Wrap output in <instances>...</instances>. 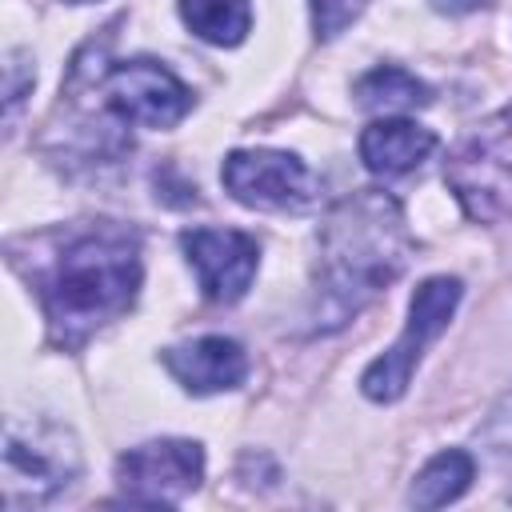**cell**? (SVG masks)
<instances>
[{
    "label": "cell",
    "instance_id": "cell-16",
    "mask_svg": "<svg viewBox=\"0 0 512 512\" xmlns=\"http://www.w3.org/2000/svg\"><path fill=\"white\" fill-rule=\"evenodd\" d=\"M476 440H480L492 456H512V388L492 404V412H488L484 424L476 428Z\"/></svg>",
    "mask_w": 512,
    "mask_h": 512
},
{
    "label": "cell",
    "instance_id": "cell-13",
    "mask_svg": "<svg viewBox=\"0 0 512 512\" xmlns=\"http://www.w3.org/2000/svg\"><path fill=\"white\" fill-rule=\"evenodd\" d=\"M356 104L372 108V112H408V108H424L432 100V88L424 80H416L408 68L400 64H376L356 80Z\"/></svg>",
    "mask_w": 512,
    "mask_h": 512
},
{
    "label": "cell",
    "instance_id": "cell-14",
    "mask_svg": "<svg viewBox=\"0 0 512 512\" xmlns=\"http://www.w3.org/2000/svg\"><path fill=\"white\" fill-rule=\"evenodd\" d=\"M180 16L216 48H236L252 32V0H180Z\"/></svg>",
    "mask_w": 512,
    "mask_h": 512
},
{
    "label": "cell",
    "instance_id": "cell-6",
    "mask_svg": "<svg viewBox=\"0 0 512 512\" xmlns=\"http://www.w3.org/2000/svg\"><path fill=\"white\" fill-rule=\"evenodd\" d=\"M116 480L132 504H152V508H172L188 492L200 488L204 480V448L196 440L164 436L128 448L116 460Z\"/></svg>",
    "mask_w": 512,
    "mask_h": 512
},
{
    "label": "cell",
    "instance_id": "cell-9",
    "mask_svg": "<svg viewBox=\"0 0 512 512\" xmlns=\"http://www.w3.org/2000/svg\"><path fill=\"white\" fill-rule=\"evenodd\" d=\"M180 248L212 304H236L256 280L260 244L240 228H188L180 232Z\"/></svg>",
    "mask_w": 512,
    "mask_h": 512
},
{
    "label": "cell",
    "instance_id": "cell-4",
    "mask_svg": "<svg viewBox=\"0 0 512 512\" xmlns=\"http://www.w3.org/2000/svg\"><path fill=\"white\" fill-rule=\"evenodd\" d=\"M464 296V284L456 276H428L416 292H412V304H408V324L404 332L396 336V344L376 356L364 376H360V392L376 404H392L408 392L412 384V372L420 368L428 344L448 328L456 304Z\"/></svg>",
    "mask_w": 512,
    "mask_h": 512
},
{
    "label": "cell",
    "instance_id": "cell-1",
    "mask_svg": "<svg viewBox=\"0 0 512 512\" xmlns=\"http://www.w3.org/2000/svg\"><path fill=\"white\" fill-rule=\"evenodd\" d=\"M412 260V236L396 196L360 188L336 200L320 224V260L312 288V324L344 328L368 308Z\"/></svg>",
    "mask_w": 512,
    "mask_h": 512
},
{
    "label": "cell",
    "instance_id": "cell-17",
    "mask_svg": "<svg viewBox=\"0 0 512 512\" xmlns=\"http://www.w3.org/2000/svg\"><path fill=\"white\" fill-rule=\"evenodd\" d=\"M68 4H88V0H68Z\"/></svg>",
    "mask_w": 512,
    "mask_h": 512
},
{
    "label": "cell",
    "instance_id": "cell-7",
    "mask_svg": "<svg viewBox=\"0 0 512 512\" xmlns=\"http://www.w3.org/2000/svg\"><path fill=\"white\" fill-rule=\"evenodd\" d=\"M104 100L120 120L140 128H176L196 104L192 88L148 56L112 64L104 76Z\"/></svg>",
    "mask_w": 512,
    "mask_h": 512
},
{
    "label": "cell",
    "instance_id": "cell-3",
    "mask_svg": "<svg viewBox=\"0 0 512 512\" xmlns=\"http://www.w3.org/2000/svg\"><path fill=\"white\" fill-rule=\"evenodd\" d=\"M444 184L476 224L512 216V104L484 116L452 144Z\"/></svg>",
    "mask_w": 512,
    "mask_h": 512
},
{
    "label": "cell",
    "instance_id": "cell-15",
    "mask_svg": "<svg viewBox=\"0 0 512 512\" xmlns=\"http://www.w3.org/2000/svg\"><path fill=\"white\" fill-rule=\"evenodd\" d=\"M308 8H312L316 40H336L364 12V0H308Z\"/></svg>",
    "mask_w": 512,
    "mask_h": 512
},
{
    "label": "cell",
    "instance_id": "cell-8",
    "mask_svg": "<svg viewBox=\"0 0 512 512\" xmlns=\"http://www.w3.org/2000/svg\"><path fill=\"white\" fill-rule=\"evenodd\" d=\"M220 184L248 208H304L312 204V172L296 152L236 148L220 164Z\"/></svg>",
    "mask_w": 512,
    "mask_h": 512
},
{
    "label": "cell",
    "instance_id": "cell-10",
    "mask_svg": "<svg viewBox=\"0 0 512 512\" xmlns=\"http://www.w3.org/2000/svg\"><path fill=\"white\" fill-rule=\"evenodd\" d=\"M164 368L172 380L192 392V396H212V392H232L248 376V356L236 340L228 336H196L188 344L164 348Z\"/></svg>",
    "mask_w": 512,
    "mask_h": 512
},
{
    "label": "cell",
    "instance_id": "cell-5",
    "mask_svg": "<svg viewBox=\"0 0 512 512\" xmlns=\"http://www.w3.org/2000/svg\"><path fill=\"white\" fill-rule=\"evenodd\" d=\"M80 452L68 428L48 420H12L4 432V504H44L72 484Z\"/></svg>",
    "mask_w": 512,
    "mask_h": 512
},
{
    "label": "cell",
    "instance_id": "cell-2",
    "mask_svg": "<svg viewBox=\"0 0 512 512\" xmlns=\"http://www.w3.org/2000/svg\"><path fill=\"white\" fill-rule=\"evenodd\" d=\"M140 288V236L96 220L64 236L44 276V312L52 336L68 348L132 308Z\"/></svg>",
    "mask_w": 512,
    "mask_h": 512
},
{
    "label": "cell",
    "instance_id": "cell-12",
    "mask_svg": "<svg viewBox=\"0 0 512 512\" xmlns=\"http://www.w3.org/2000/svg\"><path fill=\"white\" fill-rule=\"evenodd\" d=\"M472 476H476L472 452H464V448H444V452H436V456L416 472V480H412V488H408V504H412V508H444V504H452V500H460V496L468 492Z\"/></svg>",
    "mask_w": 512,
    "mask_h": 512
},
{
    "label": "cell",
    "instance_id": "cell-11",
    "mask_svg": "<svg viewBox=\"0 0 512 512\" xmlns=\"http://www.w3.org/2000/svg\"><path fill=\"white\" fill-rule=\"evenodd\" d=\"M436 132L408 120V116H384L360 132V160L376 176H404L420 168L436 152Z\"/></svg>",
    "mask_w": 512,
    "mask_h": 512
}]
</instances>
